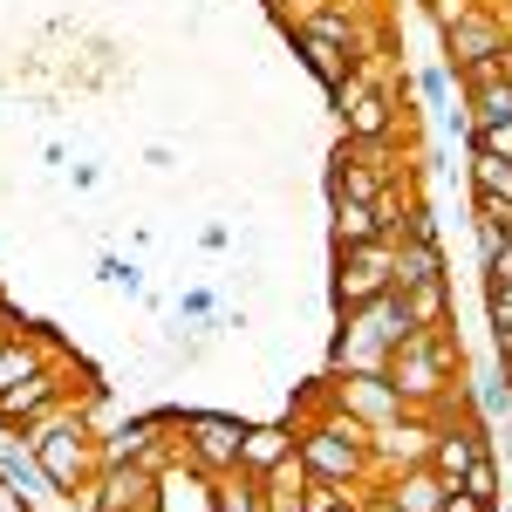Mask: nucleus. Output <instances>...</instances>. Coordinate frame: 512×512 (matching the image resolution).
<instances>
[{
    "instance_id": "6e6552de",
    "label": "nucleus",
    "mask_w": 512,
    "mask_h": 512,
    "mask_svg": "<svg viewBox=\"0 0 512 512\" xmlns=\"http://www.w3.org/2000/svg\"><path fill=\"white\" fill-rule=\"evenodd\" d=\"M478 55H512V21L499 7H485V0H478L458 28H444V62H451V69H465Z\"/></svg>"
},
{
    "instance_id": "4be33fe9",
    "label": "nucleus",
    "mask_w": 512,
    "mask_h": 512,
    "mask_svg": "<svg viewBox=\"0 0 512 512\" xmlns=\"http://www.w3.org/2000/svg\"><path fill=\"white\" fill-rule=\"evenodd\" d=\"M451 76L465 82V96H472V89H492V82H506V76H512V55H478V62L451 69Z\"/></svg>"
},
{
    "instance_id": "2f4dec72",
    "label": "nucleus",
    "mask_w": 512,
    "mask_h": 512,
    "mask_svg": "<svg viewBox=\"0 0 512 512\" xmlns=\"http://www.w3.org/2000/svg\"><path fill=\"white\" fill-rule=\"evenodd\" d=\"M499 253H506V233H499L492 219H478V267H492Z\"/></svg>"
},
{
    "instance_id": "f8f14e48",
    "label": "nucleus",
    "mask_w": 512,
    "mask_h": 512,
    "mask_svg": "<svg viewBox=\"0 0 512 512\" xmlns=\"http://www.w3.org/2000/svg\"><path fill=\"white\" fill-rule=\"evenodd\" d=\"M485 451H492V437L478 431V417H458V424H437V437H431V458H424V465H431L437 478H451V485H458V478L472 472V465L485 458Z\"/></svg>"
},
{
    "instance_id": "9b49d317",
    "label": "nucleus",
    "mask_w": 512,
    "mask_h": 512,
    "mask_svg": "<svg viewBox=\"0 0 512 512\" xmlns=\"http://www.w3.org/2000/svg\"><path fill=\"white\" fill-rule=\"evenodd\" d=\"M89 512H158V472H144V465L96 472V485H89Z\"/></svg>"
},
{
    "instance_id": "423d86ee",
    "label": "nucleus",
    "mask_w": 512,
    "mask_h": 512,
    "mask_svg": "<svg viewBox=\"0 0 512 512\" xmlns=\"http://www.w3.org/2000/svg\"><path fill=\"white\" fill-rule=\"evenodd\" d=\"M335 110H342L349 144H396V130H403V89H376V82L349 76L335 89Z\"/></svg>"
},
{
    "instance_id": "dca6fc26",
    "label": "nucleus",
    "mask_w": 512,
    "mask_h": 512,
    "mask_svg": "<svg viewBox=\"0 0 512 512\" xmlns=\"http://www.w3.org/2000/svg\"><path fill=\"white\" fill-rule=\"evenodd\" d=\"M287 35H294V48H301V62H308V69L328 82V96H335V89L355 76V48H335V41L308 35V28H287Z\"/></svg>"
},
{
    "instance_id": "e433bc0d",
    "label": "nucleus",
    "mask_w": 512,
    "mask_h": 512,
    "mask_svg": "<svg viewBox=\"0 0 512 512\" xmlns=\"http://www.w3.org/2000/svg\"><path fill=\"white\" fill-rule=\"evenodd\" d=\"M274 512H308V506H301V492H274Z\"/></svg>"
},
{
    "instance_id": "bb28decb",
    "label": "nucleus",
    "mask_w": 512,
    "mask_h": 512,
    "mask_svg": "<svg viewBox=\"0 0 512 512\" xmlns=\"http://www.w3.org/2000/svg\"><path fill=\"white\" fill-rule=\"evenodd\" d=\"M485 315H492V335H512V287L506 280H485Z\"/></svg>"
},
{
    "instance_id": "6ab92c4d",
    "label": "nucleus",
    "mask_w": 512,
    "mask_h": 512,
    "mask_svg": "<svg viewBox=\"0 0 512 512\" xmlns=\"http://www.w3.org/2000/svg\"><path fill=\"white\" fill-rule=\"evenodd\" d=\"M472 205H512V158L472 151Z\"/></svg>"
},
{
    "instance_id": "9d476101",
    "label": "nucleus",
    "mask_w": 512,
    "mask_h": 512,
    "mask_svg": "<svg viewBox=\"0 0 512 512\" xmlns=\"http://www.w3.org/2000/svg\"><path fill=\"white\" fill-rule=\"evenodd\" d=\"M335 410L355 417L362 431H383V424L403 417V396H396L390 376H342V383H335Z\"/></svg>"
},
{
    "instance_id": "5701e85b",
    "label": "nucleus",
    "mask_w": 512,
    "mask_h": 512,
    "mask_svg": "<svg viewBox=\"0 0 512 512\" xmlns=\"http://www.w3.org/2000/svg\"><path fill=\"white\" fill-rule=\"evenodd\" d=\"M472 123H499L512 117V76L506 82H492V89H472V110H465Z\"/></svg>"
},
{
    "instance_id": "1a4fd4ad",
    "label": "nucleus",
    "mask_w": 512,
    "mask_h": 512,
    "mask_svg": "<svg viewBox=\"0 0 512 512\" xmlns=\"http://www.w3.org/2000/svg\"><path fill=\"white\" fill-rule=\"evenodd\" d=\"M431 437H437V424L424 417V410H403L396 424H383V431H369V458H376L383 472H403V465H424V458H431Z\"/></svg>"
},
{
    "instance_id": "2eb2a0df",
    "label": "nucleus",
    "mask_w": 512,
    "mask_h": 512,
    "mask_svg": "<svg viewBox=\"0 0 512 512\" xmlns=\"http://www.w3.org/2000/svg\"><path fill=\"white\" fill-rule=\"evenodd\" d=\"M383 485H390V499L403 512H437L444 499H451V478H437L431 465H403V472H390Z\"/></svg>"
},
{
    "instance_id": "72a5a7b5",
    "label": "nucleus",
    "mask_w": 512,
    "mask_h": 512,
    "mask_svg": "<svg viewBox=\"0 0 512 512\" xmlns=\"http://www.w3.org/2000/svg\"><path fill=\"white\" fill-rule=\"evenodd\" d=\"M178 315L205 321V315H212V294H205V287H192V294H178Z\"/></svg>"
},
{
    "instance_id": "f3484780",
    "label": "nucleus",
    "mask_w": 512,
    "mask_h": 512,
    "mask_svg": "<svg viewBox=\"0 0 512 512\" xmlns=\"http://www.w3.org/2000/svg\"><path fill=\"white\" fill-rule=\"evenodd\" d=\"M431 280H444V246L437 239H403L396 246V294L431 287Z\"/></svg>"
},
{
    "instance_id": "c756f323",
    "label": "nucleus",
    "mask_w": 512,
    "mask_h": 512,
    "mask_svg": "<svg viewBox=\"0 0 512 512\" xmlns=\"http://www.w3.org/2000/svg\"><path fill=\"white\" fill-rule=\"evenodd\" d=\"M96 274H103V287H123V294H144V274H137L130 260H103Z\"/></svg>"
},
{
    "instance_id": "393cba45",
    "label": "nucleus",
    "mask_w": 512,
    "mask_h": 512,
    "mask_svg": "<svg viewBox=\"0 0 512 512\" xmlns=\"http://www.w3.org/2000/svg\"><path fill=\"white\" fill-rule=\"evenodd\" d=\"M472 403L485 410V417H512V376H506V369H499V376H485V383L472 390Z\"/></svg>"
},
{
    "instance_id": "7ed1b4c3",
    "label": "nucleus",
    "mask_w": 512,
    "mask_h": 512,
    "mask_svg": "<svg viewBox=\"0 0 512 512\" xmlns=\"http://www.w3.org/2000/svg\"><path fill=\"white\" fill-rule=\"evenodd\" d=\"M410 335H424V328L410 315V301L390 287L383 301L342 315V335H335V349H328V369H335V376H390V355L403 349Z\"/></svg>"
},
{
    "instance_id": "20e7f679",
    "label": "nucleus",
    "mask_w": 512,
    "mask_h": 512,
    "mask_svg": "<svg viewBox=\"0 0 512 512\" xmlns=\"http://www.w3.org/2000/svg\"><path fill=\"white\" fill-rule=\"evenodd\" d=\"M301 431V465L308 478H328V485H362V478L376 472V458H369V431L342 417V410H321L315 424H294Z\"/></svg>"
},
{
    "instance_id": "aec40b11",
    "label": "nucleus",
    "mask_w": 512,
    "mask_h": 512,
    "mask_svg": "<svg viewBox=\"0 0 512 512\" xmlns=\"http://www.w3.org/2000/svg\"><path fill=\"white\" fill-rule=\"evenodd\" d=\"M219 512H274V492H267V478L226 472V478H219Z\"/></svg>"
},
{
    "instance_id": "7c9ffc66",
    "label": "nucleus",
    "mask_w": 512,
    "mask_h": 512,
    "mask_svg": "<svg viewBox=\"0 0 512 512\" xmlns=\"http://www.w3.org/2000/svg\"><path fill=\"white\" fill-rule=\"evenodd\" d=\"M424 7H431V28H437V35H444V28H458V21L472 14L478 0H424Z\"/></svg>"
},
{
    "instance_id": "cd10ccee",
    "label": "nucleus",
    "mask_w": 512,
    "mask_h": 512,
    "mask_svg": "<svg viewBox=\"0 0 512 512\" xmlns=\"http://www.w3.org/2000/svg\"><path fill=\"white\" fill-rule=\"evenodd\" d=\"M403 219H410V205H403V198H396V185L383 198H376V233L383 239H403Z\"/></svg>"
},
{
    "instance_id": "f704fd0d",
    "label": "nucleus",
    "mask_w": 512,
    "mask_h": 512,
    "mask_svg": "<svg viewBox=\"0 0 512 512\" xmlns=\"http://www.w3.org/2000/svg\"><path fill=\"white\" fill-rule=\"evenodd\" d=\"M0 512H35L21 492H14V478H7V472H0Z\"/></svg>"
},
{
    "instance_id": "473e14b6",
    "label": "nucleus",
    "mask_w": 512,
    "mask_h": 512,
    "mask_svg": "<svg viewBox=\"0 0 512 512\" xmlns=\"http://www.w3.org/2000/svg\"><path fill=\"white\" fill-rule=\"evenodd\" d=\"M355 512H403L390 499V485H376V492H355Z\"/></svg>"
},
{
    "instance_id": "ddd939ff",
    "label": "nucleus",
    "mask_w": 512,
    "mask_h": 512,
    "mask_svg": "<svg viewBox=\"0 0 512 512\" xmlns=\"http://www.w3.org/2000/svg\"><path fill=\"white\" fill-rule=\"evenodd\" d=\"M158 512H219V478L178 458L171 472H158Z\"/></svg>"
},
{
    "instance_id": "4468645a",
    "label": "nucleus",
    "mask_w": 512,
    "mask_h": 512,
    "mask_svg": "<svg viewBox=\"0 0 512 512\" xmlns=\"http://www.w3.org/2000/svg\"><path fill=\"white\" fill-rule=\"evenodd\" d=\"M301 451V431L294 424H246V444H239V472L274 478L287 458Z\"/></svg>"
},
{
    "instance_id": "a211bd4d",
    "label": "nucleus",
    "mask_w": 512,
    "mask_h": 512,
    "mask_svg": "<svg viewBox=\"0 0 512 512\" xmlns=\"http://www.w3.org/2000/svg\"><path fill=\"white\" fill-rule=\"evenodd\" d=\"M328 239H335V253L383 239V233H376V205H362V198H335V226H328Z\"/></svg>"
},
{
    "instance_id": "c85d7f7f",
    "label": "nucleus",
    "mask_w": 512,
    "mask_h": 512,
    "mask_svg": "<svg viewBox=\"0 0 512 512\" xmlns=\"http://www.w3.org/2000/svg\"><path fill=\"white\" fill-rule=\"evenodd\" d=\"M417 96H424L431 110L451 117V69H424V76H417Z\"/></svg>"
},
{
    "instance_id": "39448f33",
    "label": "nucleus",
    "mask_w": 512,
    "mask_h": 512,
    "mask_svg": "<svg viewBox=\"0 0 512 512\" xmlns=\"http://www.w3.org/2000/svg\"><path fill=\"white\" fill-rule=\"evenodd\" d=\"M390 287H396V239H369V246L335 253V308H342V315L383 301Z\"/></svg>"
},
{
    "instance_id": "a878e982",
    "label": "nucleus",
    "mask_w": 512,
    "mask_h": 512,
    "mask_svg": "<svg viewBox=\"0 0 512 512\" xmlns=\"http://www.w3.org/2000/svg\"><path fill=\"white\" fill-rule=\"evenodd\" d=\"M472 151L512 158V117H499V123H472Z\"/></svg>"
},
{
    "instance_id": "c9c22d12",
    "label": "nucleus",
    "mask_w": 512,
    "mask_h": 512,
    "mask_svg": "<svg viewBox=\"0 0 512 512\" xmlns=\"http://www.w3.org/2000/svg\"><path fill=\"white\" fill-rule=\"evenodd\" d=\"M485 280H506V287H512V246L499 253V260H492V267H485Z\"/></svg>"
},
{
    "instance_id": "58836bf2",
    "label": "nucleus",
    "mask_w": 512,
    "mask_h": 512,
    "mask_svg": "<svg viewBox=\"0 0 512 512\" xmlns=\"http://www.w3.org/2000/svg\"><path fill=\"white\" fill-rule=\"evenodd\" d=\"M506 431H512V417H506Z\"/></svg>"
},
{
    "instance_id": "4c0bfd02",
    "label": "nucleus",
    "mask_w": 512,
    "mask_h": 512,
    "mask_svg": "<svg viewBox=\"0 0 512 512\" xmlns=\"http://www.w3.org/2000/svg\"><path fill=\"white\" fill-rule=\"evenodd\" d=\"M321 512H355V485L342 492V499H335V506H321Z\"/></svg>"
},
{
    "instance_id": "0eeeda50",
    "label": "nucleus",
    "mask_w": 512,
    "mask_h": 512,
    "mask_svg": "<svg viewBox=\"0 0 512 512\" xmlns=\"http://www.w3.org/2000/svg\"><path fill=\"white\" fill-rule=\"evenodd\" d=\"M178 437H185V458H192L198 472H212V478L239 472V444H246V424H239V417L185 410V417H178Z\"/></svg>"
},
{
    "instance_id": "b1692460",
    "label": "nucleus",
    "mask_w": 512,
    "mask_h": 512,
    "mask_svg": "<svg viewBox=\"0 0 512 512\" xmlns=\"http://www.w3.org/2000/svg\"><path fill=\"white\" fill-rule=\"evenodd\" d=\"M458 485H465L472 499H485V506H499V485H506V478H499V458L485 451V458H478V465H472L465 478H458Z\"/></svg>"
},
{
    "instance_id": "f03ea898",
    "label": "nucleus",
    "mask_w": 512,
    "mask_h": 512,
    "mask_svg": "<svg viewBox=\"0 0 512 512\" xmlns=\"http://www.w3.org/2000/svg\"><path fill=\"white\" fill-rule=\"evenodd\" d=\"M458 369H465V349L451 328H424L390 355V383L403 396V410H424L431 424L458 410Z\"/></svg>"
},
{
    "instance_id": "f257e3e1",
    "label": "nucleus",
    "mask_w": 512,
    "mask_h": 512,
    "mask_svg": "<svg viewBox=\"0 0 512 512\" xmlns=\"http://www.w3.org/2000/svg\"><path fill=\"white\" fill-rule=\"evenodd\" d=\"M89 403H96V383H89L76 403L48 410L41 424L14 431L28 451H35V465H41V478H48V492L82 499V506H89V485H96V472H103V458H96V444H103V437H89Z\"/></svg>"
},
{
    "instance_id": "412c9836",
    "label": "nucleus",
    "mask_w": 512,
    "mask_h": 512,
    "mask_svg": "<svg viewBox=\"0 0 512 512\" xmlns=\"http://www.w3.org/2000/svg\"><path fill=\"white\" fill-rule=\"evenodd\" d=\"M403 301H410V315H417V328H451V280H431V287H410Z\"/></svg>"
}]
</instances>
